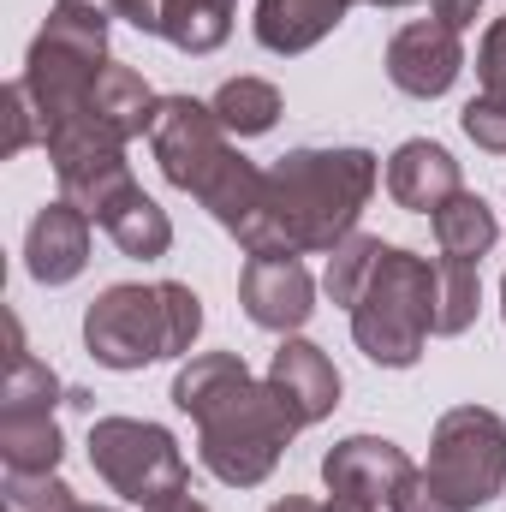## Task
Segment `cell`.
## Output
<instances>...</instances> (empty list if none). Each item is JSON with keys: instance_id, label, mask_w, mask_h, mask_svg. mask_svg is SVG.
<instances>
[{"instance_id": "26", "label": "cell", "mask_w": 506, "mask_h": 512, "mask_svg": "<svg viewBox=\"0 0 506 512\" xmlns=\"http://www.w3.org/2000/svg\"><path fill=\"white\" fill-rule=\"evenodd\" d=\"M387 512H465L453 495H441L435 483H429V471H411L405 483H399V495L387 501Z\"/></svg>"}, {"instance_id": "22", "label": "cell", "mask_w": 506, "mask_h": 512, "mask_svg": "<svg viewBox=\"0 0 506 512\" xmlns=\"http://www.w3.org/2000/svg\"><path fill=\"white\" fill-rule=\"evenodd\" d=\"M381 256V239H370V233H352L346 245H334V256H328V274H322V292L340 304V310H352V298H358V286L370 280V268H376Z\"/></svg>"}, {"instance_id": "7", "label": "cell", "mask_w": 506, "mask_h": 512, "mask_svg": "<svg viewBox=\"0 0 506 512\" xmlns=\"http://www.w3.org/2000/svg\"><path fill=\"white\" fill-rule=\"evenodd\" d=\"M72 399L60 376L30 358V346L6 352V382H0V459L6 471H24V477H42V471H60V423H54V405Z\"/></svg>"}, {"instance_id": "25", "label": "cell", "mask_w": 506, "mask_h": 512, "mask_svg": "<svg viewBox=\"0 0 506 512\" xmlns=\"http://www.w3.org/2000/svg\"><path fill=\"white\" fill-rule=\"evenodd\" d=\"M30 143H42V114L24 90V78L6 84V155H24Z\"/></svg>"}, {"instance_id": "9", "label": "cell", "mask_w": 506, "mask_h": 512, "mask_svg": "<svg viewBox=\"0 0 506 512\" xmlns=\"http://www.w3.org/2000/svg\"><path fill=\"white\" fill-rule=\"evenodd\" d=\"M459 72H465V42H459L453 24L417 18V24L393 30V42H387V78H393V90H405L417 102H435V96H447L459 84Z\"/></svg>"}, {"instance_id": "1", "label": "cell", "mask_w": 506, "mask_h": 512, "mask_svg": "<svg viewBox=\"0 0 506 512\" xmlns=\"http://www.w3.org/2000/svg\"><path fill=\"white\" fill-rule=\"evenodd\" d=\"M173 405L197 423V453L227 489H256L274 477L298 423L280 411L274 387L256 382L239 352H197L173 376Z\"/></svg>"}, {"instance_id": "29", "label": "cell", "mask_w": 506, "mask_h": 512, "mask_svg": "<svg viewBox=\"0 0 506 512\" xmlns=\"http://www.w3.org/2000/svg\"><path fill=\"white\" fill-rule=\"evenodd\" d=\"M429 12H435L441 24H453V30H471L477 12H483V0H429Z\"/></svg>"}, {"instance_id": "24", "label": "cell", "mask_w": 506, "mask_h": 512, "mask_svg": "<svg viewBox=\"0 0 506 512\" xmlns=\"http://www.w3.org/2000/svg\"><path fill=\"white\" fill-rule=\"evenodd\" d=\"M459 126H465V137H471L477 149L506 155V96H495V90L471 96V102H465V114H459Z\"/></svg>"}, {"instance_id": "11", "label": "cell", "mask_w": 506, "mask_h": 512, "mask_svg": "<svg viewBox=\"0 0 506 512\" xmlns=\"http://www.w3.org/2000/svg\"><path fill=\"white\" fill-rule=\"evenodd\" d=\"M411 453L387 435H346L322 453V483L328 495H352V501H370V507H387L399 495V483L411 477Z\"/></svg>"}, {"instance_id": "18", "label": "cell", "mask_w": 506, "mask_h": 512, "mask_svg": "<svg viewBox=\"0 0 506 512\" xmlns=\"http://www.w3.org/2000/svg\"><path fill=\"white\" fill-rule=\"evenodd\" d=\"M429 227H435L441 256H459V262H483V256L495 251V239H501L495 209H489L477 191H459L453 203H441V209L429 215Z\"/></svg>"}, {"instance_id": "19", "label": "cell", "mask_w": 506, "mask_h": 512, "mask_svg": "<svg viewBox=\"0 0 506 512\" xmlns=\"http://www.w3.org/2000/svg\"><path fill=\"white\" fill-rule=\"evenodd\" d=\"M233 6L239 0H161V36L179 54H215L233 36Z\"/></svg>"}, {"instance_id": "35", "label": "cell", "mask_w": 506, "mask_h": 512, "mask_svg": "<svg viewBox=\"0 0 506 512\" xmlns=\"http://www.w3.org/2000/svg\"><path fill=\"white\" fill-rule=\"evenodd\" d=\"M501 316H506V274H501Z\"/></svg>"}, {"instance_id": "31", "label": "cell", "mask_w": 506, "mask_h": 512, "mask_svg": "<svg viewBox=\"0 0 506 512\" xmlns=\"http://www.w3.org/2000/svg\"><path fill=\"white\" fill-rule=\"evenodd\" d=\"M322 512H381V507H370V501H352V495H328V507Z\"/></svg>"}, {"instance_id": "6", "label": "cell", "mask_w": 506, "mask_h": 512, "mask_svg": "<svg viewBox=\"0 0 506 512\" xmlns=\"http://www.w3.org/2000/svg\"><path fill=\"white\" fill-rule=\"evenodd\" d=\"M429 483L453 495L465 512L506 495V417L489 405H453L441 411L429 435Z\"/></svg>"}, {"instance_id": "33", "label": "cell", "mask_w": 506, "mask_h": 512, "mask_svg": "<svg viewBox=\"0 0 506 512\" xmlns=\"http://www.w3.org/2000/svg\"><path fill=\"white\" fill-rule=\"evenodd\" d=\"M358 6H411V0H358Z\"/></svg>"}, {"instance_id": "23", "label": "cell", "mask_w": 506, "mask_h": 512, "mask_svg": "<svg viewBox=\"0 0 506 512\" xmlns=\"http://www.w3.org/2000/svg\"><path fill=\"white\" fill-rule=\"evenodd\" d=\"M0 495H6V512H72V507H78V495H72V489L54 477V471H42V477L6 471Z\"/></svg>"}, {"instance_id": "12", "label": "cell", "mask_w": 506, "mask_h": 512, "mask_svg": "<svg viewBox=\"0 0 506 512\" xmlns=\"http://www.w3.org/2000/svg\"><path fill=\"white\" fill-rule=\"evenodd\" d=\"M262 382L274 387L280 411H286L298 429L322 423V417L340 405V370H334V358H328L316 340H298V334H286V340L274 346V358H268V376H262Z\"/></svg>"}, {"instance_id": "2", "label": "cell", "mask_w": 506, "mask_h": 512, "mask_svg": "<svg viewBox=\"0 0 506 512\" xmlns=\"http://www.w3.org/2000/svg\"><path fill=\"white\" fill-rule=\"evenodd\" d=\"M381 161L358 143L340 149H286L268 167V203L280 221V239L292 256H334L358 233V215L370 209Z\"/></svg>"}, {"instance_id": "20", "label": "cell", "mask_w": 506, "mask_h": 512, "mask_svg": "<svg viewBox=\"0 0 506 512\" xmlns=\"http://www.w3.org/2000/svg\"><path fill=\"white\" fill-rule=\"evenodd\" d=\"M477 304H483V262H459V256H441L435 262V334L453 340L477 322Z\"/></svg>"}, {"instance_id": "5", "label": "cell", "mask_w": 506, "mask_h": 512, "mask_svg": "<svg viewBox=\"0 0 506 512\" xmlns=\"http://www.w3.org/2000/svg\"><path fill=\"white\" fill-rule=\"evenodd\" d=\"M90 465L120 501L143 512L191 489V465H185L179 441L143 417H96L90 423Z\"/></svg>"}, {"instance_id": "14", "label": "cell", "mask_w": 506, "mask_h": 512, "mask_svg": "<svg viewBox=\"0 0 506 512\" xmlns=\"http://www.w3.org/2000/svg\"><path fill=\"white\" fill-rule=\"evenodd\" d=\"M90 227L96 221L84 209H72L66 197L60 203H42L30 215V233H24V268H30V280H42V286L78 280L84 262H90Z\"/></svg>"}, {"instance_id": "21", "label": "cell", "mask_w": 506, "mask_h": 512, "mask_svg": "<svg viewBox=\"0 0 506 512\" xmlns=\"http://www.w3.org/2000/svg\"><path fill=\"white\" fill-rule=\"evenodd\" d=\"M209 108H215V120L233 131V137H262V131H274V120H280V90L268 78H227L209 96Z\"/></svg>"}, {"instance_id": "27", "label": "cell", "mask_w": 506, "mask_h": 512, "mask_svg": "<svg viewBox=\"0 0 506 512\" xmlns=\"http://www.w3.org/2000/svg\"><path fill=\"white\" fill-rule=\"evenodd\" d=\"M477 78H483V90L506 96V18H495L477 42Z\"/></svg>"}, {"instance_id": "34", "label": "cell", "mask_w": 506, "mask_h": 512, "mask_svg": "<svg viewBox=\"0 0 506 512\" xmlns=\"http://www.w3.org/2000/svg\"><path fill=\"white\" fill-rule=\"evenodd\" d=\"M72 512H114V507H84V501H78V507H72Z\"/></svg>"}, {"instance_id": "32", "label": "cell", "mask_w": 506, "mask_h": 512, "mask_svg": "<svg viewBox=\"0 0 506 512\" xmlns=\"http://www.w3.org/2000/svg\"><path fill=\"white\" fill-rule=\"evenodd\" d=\"M268 512H322V507H316V501H304V495H280Z\"/></svg>"}, {"instance_id": "16", "label": "cell", "mask_w": 506, "mask_h": 512, "mask_svg": "<svg viewBox=\"0 0 506 512\" xmlns=\"http://www.w3.org/2000/svg\"><path fill=\"white\" fill-rule=\"evenodd\" d=\"M358 0H256V42L268 54H310L322 36L340 30V18Z\"/></svg>"}, {"instance_id": "10", "label": "cell", "mask_w": 506, "mask_h": 512, "mask_svg": "<svg viewBox=\"0 0 506 512\" xmlns=\"http://www.w3.org/2000/svg\"><path fill=\"white\" fill-rule=\"evenodd\" d=\"M239 304L256 328L268 334H298L316 316V280L298 256H245L239 268Z\"/></svg>"}, {"instance_id": "8", "label": "cell", "mask_w": 506, "mask_h": 512, "mask_svg": "<svg viewBox=\"0 0 506 512\" xmlns=\"http://www.w3.org/2000/svg\"><path fill=\"white\" fill-rule=\"evenodd\" d=\"M233 131L215 120L209 102L197 96H161V114H155V131H149V149H155V167L167 173V185H179L185 197L227 161V143Z\"/></svg>"}, {"instance_id": "28", "label": "cell", "mask_w": 506, "mask_h": 512, "mask_svg": "<svg viewBox=\"0 0 506 512\" xmlns=\"http://www.w3.org/2000/svg\"><path fill=\"white\" fill-rule=\"evenodd\" d=\"M120 18L143 36H161V0H120Z\"/></svg>"}, {"instance_id": "17", "label": "cell", "mask_w": 506, "mask_h": 512, "mask_svg": "<svg viewBox=\"0 0 506 512\" xmlns=\"http://www.w3.org/2000/svg\"><path fill=\"white\" fill-rule=\"evenodd\" d=\"M102 233H108L126 256H137V262H155V256L173 251V221H167V209H161L143 185L126 191V197L102 215Z\"/></svg>"}, {"instance_id": "13", "label": "cell", "mask_w": 506, "mask_h": 512, "mask_svg": "<svg viewBox=\"0 0 506 512\" xmlns=\"http://www.w3.org/2000/svg\"><path fill=\"white\" fill-rule=\"evenodd\" d=\"M48 161H54L60 197H66L72 209H84L96 227H102V215H108L126 191H137L126 149H114V143H66V149H48Z\"/></svg>"}, {"instance_id": "30", "label": "cell", "mask_w": 506, "mask_h": 512, "mask_svg": "<svg viewBox=\"0 0 506 512\" xmlns=\"http://www.w3.org/2000/svg\"><path fill=\"white\" fill-rule=\"evenodd\" d=\"M149 512H209V507H203V501L185 489V495H173V501H161V507H149Z\"/></svg>"}, {"instance_id": "15", "label": "cell", "mask_w": 506, "mask_h": 512, "mask_svg": "<svg viewBox=\"0 0 506 512\" xmlns=\"http://www.w3.org/2000/svg\"><path fill=\"white\" fill-rule=\"evenodd\" d=\"M459 191H465L459 161H453L441 143L411 137V143H399V149L387 155V197H393L399 209H411V215H435V209L453 203Z\"/></svg>"}, {"instance_id": "4", "label": "cell", "mask_w": 506, "mask_h": 512, "mask_svg": "<svg viewBox=\"0 0 506 512\" xmlns=\"http://www.w3.org/2000/svg\"><path fill=\"white\" fill-rule=\"evenodd\" d=\"M352 340L381 370H411L435 334V262L399 245H381L370 280L352 298Z\"/></svg>"}, {"instance_id": "3", "label": "cell", "mask_w": 506, "mask_h": 512, "mask_svg": "<svg viewBox=\"0 0 506 512\" xmlns=\"http://www.w3.org/2000/svg\"><path fill=\"white\" fill-rule=\"evenodd\" d=\"M203 334V298L185 280L137 286L120 280L84 310V346L102 370H143L155 358H185Z\"/></svg>"}]
</instances>
